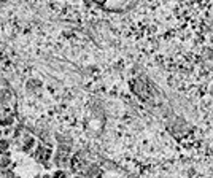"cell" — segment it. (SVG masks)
<instances>
[{
	"label": "cell",
	"instance_id": "6da1fadb",
	"mask_svg": "<svg viewBox=\"0 0 213 178\" xmlns=\"http://www.w3.org/2000/svg\"><path fill=\"white\" fill-rule=\"evenodd\" d=\"M53 178H65V173H64V172H56Z\"/></svg>",
	"mask_w": 213,
	"mask_h": 178
},
{
	"label": "cell",
	"instance_id": "3957f363",
	"mask_svg": "<svg viewBox=\"0 0 213 178\" xmlns=\"http://www.w3.org/2000/svg\"><path fill=\"white\" fill-rule=\"evenodd\" d=\"M75 178H78V176H75Z\"/></svg>",
	"mask_w": 213,
	"mask_h": 178
},
{
	"label": "cell",
	"instance_id": "7a4b0ae2",
	"mask_svg": "<svg viewBox=\"0 0 213 178\" xmlns=\"http://www.w3.org/2000/svg\"><path fill=\"white\" fill-rule=\"evenodd\" d=\"M6 146H8V143H6V141H0V151H5Z\"/></svg>",
	"mask_w": 213,
	"mask_h": 178
}]
</instances>
